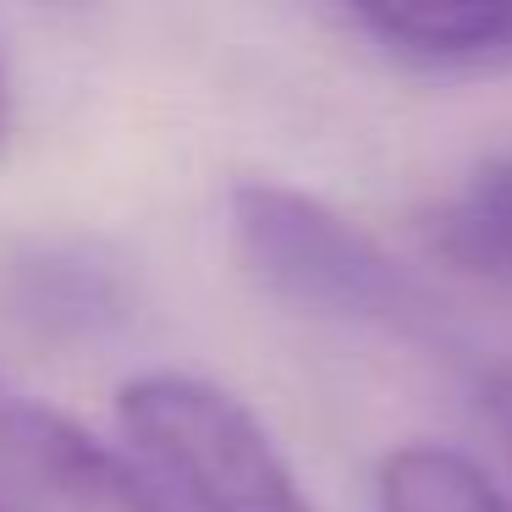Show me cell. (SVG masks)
<instances>
[{
    "label": "cell",
    "mask_w": 512,
    "mask_h": 512,
    "mask_svg": "<svg viewBox=\"0 0 512 512\" xmlns=\"http://www.w3.org/2000/svg\"><path fill=\"white\" fill-rule=\"evenodd\" d=\"M226 226L243 270L270 298L325 320L375 325L402 342H457L446 303L331 204L281 182H237L226 199Z\"/></svg>",
    "instance_id": "6da1fadb"
},
{
    "label": "cell",
    "mask_w": 512,
    "mask_h": 512,
    "mask_svg": "<svg viewBox=\"0 0 512 512\" xmlns=\"http://www.w3.org/2000/svg\"><path fill=\"white\" fill-rule=\"evenodd\" d=\"M116 419L177 512H314L270 430L210 380L133 375L116 391Z\"/></svg>",
    "instance_id": "7a4b0ae2"
},
{
    "label": "cell",
    "mask_w": 512,
    "mask_h": 512,
    "mask_svg": "<svg viewBox=\"0 0 512 512\" xmlns=\"http://www.w3.org/2000/svg\"><path fill=\"white\" fill-rule=\"evenodd\" d=\"M0 512H166V501L67 413L0 391Z\"/></svg>",
    "instance_id": "3957f363"
},
{
    "label": "cell",
    "mask_w": 512,
    "mask_h": 512,
    "mask_svg": "<svg viewBox=\"0 0 512 512\" xmlns=\"http://www.w3.org/2000/svg\"><path fill=\"white\" fill-rule=\"evenodd\" d=\"M0 309L39 342H100L133 314V287L105 248L78 237H23L0 254Z\"/></svg>",
    "instance_id": "277c9868"
},
{
    "label": "cell",
    "mask_w": 512,
    "mask_h": 512,
    "mask_svg": "<svg viewBox=\"0 0 512 512\" xmlns=\"http://www.w3.org/2000/svg\"><path fill=\"white\" fill-rule=\"evenodd\" d=\"M347 28L369 39L386 61L424 78H501L512 72V6L496 0H380L347 6Z\"/></svg>",
    "instance_id": "5b68a950"
},
{
    "label": "cell",
    "mask_w": 512,
    "mask_h": 512,
    "mask_svg": "<svg viewBox=\"0 0 512 512\" xmlns=\"http://www.w3.org/2000/svg\"><path fill=\"white\" fill-rule=\"evenodd\" d=\"M424 248L457 276L512 292V155L479 160L424 215Z\"/></svg>",
    "instance_id": "8992f818"
},
{
    "label": "cell",
    "mask_w": 512,
    "mask_h": 512,
    "mask_svg": "<svg viewBox=\"0 0 512 512\" xmlns=\"http://www.w3.org/2000/svg\"><path fill=\"white\" fill-rule=\"evenodd\" d=\"M380 512H512L490 474L468 452L441 441H413L386 452L375 479Z\"/></svg>",
    "instance_id": "52a82bcc"
},
{
    "label": "cell",
    "mask_w": 512,
    "mask_h": 512,
    "mask_svg": "<svg viewBox=\"0 0 512 512\" xmlns=\"http://www.w3.org/2000/svg\"><path fill=\"white\" fill-rule=\"evenodd\" d=\"M485 413H490V424H496L501 446H507V457H512V369L490 375V386H485Z\"/></svg>",
    "instance_id": "ba28073f"
},
{
    "label": "cell",
    "mask_w": 512,
    "mask_h": 512,
    "mask_svg": "<svg viewBox=\"0 0 512 512\" xmlns=\"http://www.w3.org/2000/svg\"><path fill=\"white\" fill-rule=\"evenodd\" d=\"M0 138H6V72H0Z\"/></svg>",
    "instance_id": "9c48e42d"
}]
</instances>
